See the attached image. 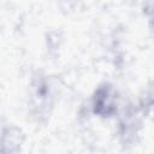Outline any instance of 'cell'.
Listing matches in <instances>:
<instances>
[{
  "instance_id": "2",
  "label": "cell",
  "mask_w": 154,
  "mask_h": 154,
  "mask_svg": "<svg viewBox=\"0 0 154 154\" xmlns=\"http://www.w3.org/2000/svg\"><path fill=\"white\" fill-rule=\"evenodd\" d=\"M31 95H32V105L37 111V114H47L48 107L52 106L53 93L52 87L46 76H37L34 78L31 83Z\"/></svg>"
},
{
  "instance_id": "3",
  "label": "cell",
  "mask_w": 154,
  "mask_h": 154,
  "mask_svg": "<svg viewBox=\"0 0 154 154\" xmlns=\"http://www.w3.org/2000/svg\"><path fill=\"white\" fill-rule=\"evenodd\" d=\"M24 142V134L16 126H7L0 135V152L1 153H18Z\"/></svg>"
},
{
  "instance_id": "1",
  "label": "cell",
  "mask_w": 154,
  "mask_h": 154,
  "mask_svg": "<svg viewBox=\"0 0 154 154\" xmlns=\"http://www.w3.org/2000/svg\"><path fill=\"white\" fill-rule=\"evenodd\" d=\"M93 112L102 118L112 117L117 113L118 94L116 88L109 83H103L94 91L91 100Z\"/></svg>"
},
{
  "instance_id": "4",
  "label": "cell",
  "mask_w": 154,
  "mask_h": 154,
  "mask_svg": "<svg viewBox=\"0 0 154 154\" xmlns=\"http://www.w3.org/2000/svg\"><path fill=\"white\" fill-rule=\"evenodd\" d=\"M138 111L134 108H129L119 122V135L123 143H131L137 134V129L140 126Z\"/></svg>"
}]
</instances>
